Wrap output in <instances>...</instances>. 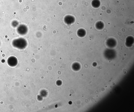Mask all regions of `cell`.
<instances>
[{"mask_svg": "<svg viewBox=\"0 0 134 112\" xmlns=\"http://www.w3.org/2000/svg\"><path fill=\"white\" fill-rule=\"evenodd\" d=\"M96 27L98 30L102 29L104 27V24L101 21L98 22L96 24Z\"/></svg>", "mask_w": 134, "mask_h": 112, "instance_id": "8992f818", "label": "cell"}, {"mask_svg": "<svg viewBox=\"0 0 134 112\" xmlns=\"http://www.w3.org/2000/svg\"><path fill=\"white\" fill-rule=\"evenodd\" d=\"M106 87H107V86H106Z\"/></svg>", "mask_w": 134, "mask_h": 112, "instance_id": "9c48e42d", "label": "cell"}, {"mask_svg": "<svg viewBox=\"0 0 134 112\" xmlns=\"http://www.w3.org/2000/svg\"><path fill=\"white\" fill-rule=\"evenodd\" d=\"M75 18L73 16L70 15H67L65 17L64 21L67 24H71L74 23Z\"/></svg>", "mask_w": 134, "mask_h": 112, "instance_id": "6da1fadb", "label": "cell"}, {"mask_svg": "<svg viewBox=\"0 0 134 112\" xmlns=\"http://www.w3.org/2000/svg\"><path fill=\"white\" fill-rule=\"evenodd\" d=\"M134 39L133 37L131 36L128 37L126 40V44L127 46L130 47L134 43Z\"/></svg>", "mask_w": 134, "mask_h": 112, "instance_id": "3957f363", "label": "cell"}, {"mask_svg": "<svg viewBox=\"0 0 134 112\" xmlns=\"http://www.w3.org/2000/svg\"><path fill=\"white\" fill-rule=\"evenodd\" d=\"M100 100L102 99V98H100Z\"/></svg>", "mask_w": 134, "mask_h": 112, "instance_id": "ba28073f", "label": "cell"}, {"mask_svg": "<svg viewBox=\"0 0 134 112\" xmlns=\"http://www.w3.org/2000/svg\"><path fill=\"white\" fill-rule=\"evenodd\" d=\"M86 32L85 30L83 29H80L78 30L77 32L78 36L81 37H83L85 35Z\"/></svg>", "mask_w": 134, "mask_h": 112, "instance_id": "5b68a950", "label": "cell"}, {"mask_svg": "<svg viewBox=\"0 0 134 112\" xmlns=\"http://www.w3.org/2000/svg\"><path fill=\"white\" fill-rule=\"evenodd\" d=\"M107 45L110 48H113L116 46V42L114 39H108L107 41Z\"/></svg>", "mask_w": 134, "mask_h": 112, "instance_id": "7a4b0ae2", "label": "cell"}, {"mask_svg": "<svg viewBox=\"0 0 134 112\" xmlns=\"http://www.w3.org/2000/svg\"><path fill=\"white\" fill-rule=\"evenodd\" d=\"M111 80H110L109 81V82H111Z\"/></svg>", "mask_w": 134, "mask_h": 112, "instance_id": "52a82bcc", "label": "cell"}, {"mask_svg": "<svg viewBox=\"0 0 134 112\" xmlns=\"http://www.w3.org/2000/svg\"><path fill=\"white\" fill-rule=\"evenodd\" d=\"M91 4L93 7L97 8L100 6L101 3L99 0H93Z\"/></svg>", "mask_w": 134, "mask_h": 112, "instance_id": "277c9868", "label": "cell"}]
</instances>
